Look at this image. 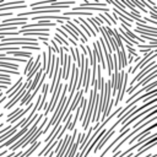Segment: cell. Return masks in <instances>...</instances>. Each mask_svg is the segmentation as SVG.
Returning <instances> with one entry per match:
<instances>
[{"instance_id":"cell-1","label":"cell","mask_w":157,"mask_h":157,"mask_svg":"<svg viewBox=\"0 0 157 157\" xmlns=\"http://www.w3.org/2000/svg\"><path fill=\"white\" fill-rule=\"evenodd\" d=\"M66 91H67V85H65V86L63 87V92H61V96H60L59 103H58V104H56V107L54 108V112H53V117H52V119L49 120V123H48L47 128H44V129H43L42 134H45V132L48 131L49 126H52V125H54V124H55V121H56V119H58V115H59V113L61 112V109H63V105H64V104H65V102H66Z\"/></svg>"},{"instance_id":"cell-2","label":"cell","mask_w":157,"mask_h":157,"mask_svg":"<svg viewBox=\"0 0 157 157\" xmlns=\"http://www.w3.org/2000/svg\"><path fill=\"white\" fill-rule=\"evenodd\" d=\"M98 93V88H97V86L94 85L93 86V88L91 90V94H90V101H88V108L86 109V114L83 115V121H82V128L86 130L87 129V126H88V124H90V121H91V117H92V113H93V105H94V97H96V94Z\"/></svg>"},{"instance_id":"cell-3","label":"cell","mask_w":157,"mask_h":157,"mask_svg":"<svg viewBox=\"0 0 157 157\" xmlns=\"http://www.w3.org/2000/svg\"><path fill=\"white\" fill-rule=\"evenodd\" d=\"M43 117H44L43 114H39V115H38V118H37V119L34 120L33 125H32V126H31V128H29V129L27 130V132H26V134H25V135H23L22 137H20V139H18V140H17V141H16V142H15V144H13V145L11 146V150H12L13 152H15V151H16V150H17L18 147H21V146H22V145H23V144H25V142H26L27 140H29V139L32 137V135L34 134L36 129L38 128V123H39V120H40V119H42Z\"/></svg>"},{"instance_id":"cell-4","label":"cell","mask_w":157,"mask_h":157,"mask_svg":"<svg viewBox=\"0 0 157 157\" xmlns=\"http://www.w3.org/2000/svg\"><path fill=\"white\" fill-rule=\"evenodd\" d=\"M31 82H32V80L31 81H26L23 85H22V87H21V90L12 97V98H10V101L4 105V108L5 109H10V108H12L20 99H22V97L25 96V93H26V91H27V88H28V86L31 85Z\"/></svg>"},{"instance_id":"cell-5","label":"cell","mask_w":157,"mask_h":157,"mask_svg":"<svg viewBox=\"0 0 157 157\" xmlns=\"http://www.w3.org/2000/svg\"><path fill=\"white\" fill-rule=\"evenodd\" d=\"M153 70H156V61H155V60H152L150 64H147V66H145L144 69H141V71L131 80V82H130V88H131L136 82H139L140 80H142L144 77H146V76H147L150 72H152Z\"/></svg>"},{"instance_id":"cell-6","label":"cell","mask_w":157,"mask_h":157,"mask_svg":"<svg viewBox=\"0 0 157 157\" xmlns=\"http://www.w3.org/2000/svg\"><path fill=\"white\" fill-rule=\"evenodd\" d=\"M55 23L50 22V21H39L38 23H32V25H23L22 26V29H20L17 33H23L25 31H28V29H34V28H39V27H54Z\"/></svg>"},{"instance_id":"cell-7","label":"cell","mask_w":157,"mask_h":157,"mask_svg":"<svg viewBox=\"0 0 157 157\" xmlns=\"http://www.w3.org/2000/svg\"><path fill=\"white\" fill-rule=\"evenodd\" d=\"M156 75H157V71H156V70H153V71H152V72H150L146 77H144V78H142V80H140L137 83H135L131 88H129V90H128V93H129V94H131L135 90H137V87H140V86H145L147 82H150L152 78H155V77H156Z\"/></svg>"},{"instance_id":"cell-8","label":"cell","mask_w":157,"mask_h":157,"mask_svg":"<svg viewBox=\"0 0 157 157\" xmlns=\"http://www.w3.org/2000/svg\"><path fill=\"white\" fill-rule=\"evenodd\" d=\"M60 12V10H31V11H26V12H20L18 13V18L21 17H26V16H33V15H40V13H58Z\"/></svg>"},{"instance_id":"cell-9","label":"cell","mask_w":157,"mask_h":157,"mask_svg":"<svg viewBox=\"0 0 157 157\" xmlns=\"http://www.w3.org/2000/svg\"><path fill=\"white\" fill-rule=\"evenodd\" d=\"M66 26H69V27L71 28V31L74 32V34H75L76 37H80V38H81V42H82V43H87V42H88V38L83 34V32H82L81 29H78V26H76L74 22H71V21L69 20V21L66 22Z\"/></svg>"},{"instance_id":"cell-10","label":"cell","mask_w":157,"mask_h":157,"mask_svg":"<svg viewBox=\"0 0 157 157\" xmlns=\"http://www.w3.org/2000/svg\"><path fill=\"white\" fill-rule=\"evenodd\" d=\"M90 75H91V69L88 67V59L85 60V71H83V92H88V83H90Z\"/></svg>"},{"instance_id":"cell-11","label":"cell","mask_w":157,"mask_h":157,"mask_svg":"<svg viewBox=\"0 0 157 157\" xmlns=\"http://www.w3.org/2000/svg\"><path fill=\"white\" fill-rule=\"evenodd\" d=\"M32 20H56L59 23H64V21H69V17L65 16H56V15H42V16H34Z\"/></svg>"},{"instance_id":"cell-12","label":"cell","mask_w":157,"mask_h":157,"mask_svg":"<svg viewBox=\"0 0 157 157\" xmlns=\"http://www.w3.org/2000/svg\"><path fill=\"white\" fill-rule=\"evenodd\" d=\"M129 132H130V128H126V129H124V130L120 132V135H119L118 137H115V140H114V141H112V142L108 145V147H107V148H105V150H104V151L101 153V156H99V157H104V156H105V153H108V151H109V150H110V148H112V147H113V146H114V145H115V144H117L119 140H121V139H123L125 135H128Z\"/></svg>"},{"instance_id":"cell-13","label":"cell","mask_w":157,"mask_h":157,"mask_svg":"<svg viewBox=\"0 0 157 157\" xmlns=\"http://www.w3.org/2000/svg\"><path fill=\"white\" fill-rule=\"evenodd\" d=\"M155 128H156V124H155V123H152V125H151V126H147L145 130H142V131H140L139 134H136V135H135V137H131V139H130V141H129V144H134L135 141H139L140 139H142L144 136H146V135H147L152 129H155Z\"/></svg>"},{"instance_id":"cell-14","label":"cell","mask_w":157,"mask_h":157,"mask_svg":"<svg viewBox=\"0 0 157 157\" xmlns=\"http://www.w3.org/2000/svg\"><path fill=\"white\" fill-rule=\"evenodd\" d=\"M113 135H114V130H108V131H105V134L103 135V139H101V141L98 142L97 147H94V148H93V151H94V152H98V151L103 147V145H104V144H105V142H107V141H108Z\"/></svg>"},{"instance_id":"cell-15","label":"cell","mask_w":157,"mask_h":157,"mask_svg":"<svg viewBox=\"0 0 157 157\" xmlns=\"http://www.w3.org/2000/svg\"><path fill=\"white\" fill-rule=\"evenodd\" d=\"M33 105H34V104L29 103V104H28V105H27L26 108H23V109H22V110H21L20 113H17V114H16V115H15V117H13V118H12V119H11V120L9 121V124H13V123L18 121V120H20L21 118H23V117H25V115H26V114H27V113L29 112V109H32V107H33Z\"/></svg>"},{"instance_id":"cell-16","label":"cell","mask_w":157,"mask_h":157,"mask_svg":"<svg viewBox=\"0 0 157 157\" xmlns=\"http://www.w3.org/2000/svg\"><path fill=\"white\" fill-rule=\"evenodd\" d=\"M39 59H40V55L38 54L37 55V58H36V60H34V63H33V65H32V67H31V70L28 71V74H27V81H31V78H32V76L38 71V69H40V65H39Z\"/></svg>"},{"instance_id":"cell-17","label":"cell","mask_w":157,"mask_h":157,"mask_svg":"<svg viewBox=\"0 0 157 157\" xmlns=\"http://www.w3.org/2000/svg\"><path fill=\"white\" fill-rule=\"evenodd\" d=\"M124 71L121 70V72L119 74L118 81H117V90H118V94L115 96V104H118V102H120V92H121V85H123V78H124Z\"/></svg>"},{"instance_id":"cell-18","label":"cell","mask_w":157,"mask_h":157,"mask_svg":"<svg viewBox=\"0 0 157 157\" xmlns=\"http://www.w3.org/2000/svg\"><path fill=\"white\" fill-rule=\"evenodd\" d=\"M69 140H70V136H69V135H66V136L64 137L63 144H61V146H60V150H59V152L56 153V156H55V157H63V155H64V153H65V151H66V147H67V142H69Z\"/></svg>"},{"instance_id":"cell-19","label":"cell","mask_w":157,"mask_h":157,"mask_svg":"<svg viewBox=\"0 0 157 157\" xmlns=\"http://www.w3.org/2000/svg\"><path fill=\"white\" fill-rule=\"evenodd\" d=\"M6 56H27V58H32V53L29 52H6Z\"/></svg>"},{"instance_id":"cell-20","label":"cell","mask_w":157,"mask_h":157,"mask_svg":"<svg viewBox=\"0 0 157 157\" xmlns=\"http://www.w3.org/2000/svg\"><path fill=\"white\" fill-rule=\"evenodd\" d=\"M48 90H49V85H48V83H44V85H43V97L40 98L38 109H42L43 105L45 104V98H47V94H48Z\"/></svg>"},{"instance_id":"cell-21","label":"cell","mask_w":157,"mask_h":157,"mask_svg":"<svg viewBox=\"0 0 157 157\" xmlns=\"http://www.w3.org/2000/svg\"><path fill=\"white\" fill-rule=\"evenodd\" d=\"M81 15L91 16L92 13H91V12H87V11H66V12L64 13L65 17H69V16H81Z\"/></svg>"},{"instance_id":"cell-22","label":"cell","mask_w":157,"mask_h":157,"mask_svg":"<svg viewBox=\"0 0 157 157\" xmlns=\"http://www.w3.org/2000/svg\"><path fill=\"white\" fill-rule=\"evenodd\" d=\"M16 130H17V128H16V125H15V126H12V128H11L9 131H6L5 134H2V135H1V137H0V144H1V142H4V141L7 139V137L12 136V135L16 132Z\"/></svg>"},{"instance_id":"cell-23","label":"cell","mask_w":157,"mask_h":157,"mask_svg":"<svg viewBox=\"0 0 157 157\" xmlns=\"http://www.w3.org/2000/svg\"><path fill=\"white\" fill-rule=\"evenodd\" d=\"M128 72H125L124 74V78H123V85H121V92H120V101L123 99V97H124V94H125V88H126V83H128Z\"/></svg>"},{"instance_id":"cell-24","label":"cell","mask_w":157,"mask_h":157,"mask_svg":"<svg viewBox=\"0 0 157 157\" xmlns=\"http://www.w3.org/2000/svg\"><path fill=\"white\" fill-rule=\"evenodd\" d=\"M61 25H63V26H61V27H63V29H65V31H66L65 33H66V34H69V36H71V37H72V40H75V42L77 43V40H78V37H76V36L74 34V32L71 31V28H70L69 26L64 25V23H61Z\"/></svg>"},{"instance_id":"cell-25","label":"cell","mask_w":157,"mask_h":157,"mask_svg":"<svg viewBox=\"0 0 157 157\" xmlns=\"http://www.w3.org/2000/svg\"><path fill=\"white\" fill-rule=\"evenodd\" d=\"M32 65H33V56L32 58H29V60L27 61V65H26V67H25V70H23V74H28V71L31 70V67H32Z\"/></svg>"},{"instance_id":"cell-26","label":"cell","mask_w":157,"mask_h":157,"mask_svg":"<svg viewBox=\"0 0 157 157\" xmlns=\"http://www.w3.org/2000/svg\"><path fill=\"white\" fill-rule=\"evenodd\" d=\"M130 4H131L134 7H135V6H137V7H139L140 10H142L144 12H147V10H146V9H145V7L139 2V0H132V1H130Z\"/></svg>"},{"instance_id":"cell-27","label":"cell","mask_w":157,"mask_h":157,"mask_svg":"<svg viewBox=\"0 0 157 157\" xmlns=\"http://www.w3.org/2000/svg\"><path fill=\"white\" fill-rule=\"evenodd\" d=\"M54 38H55L58 42H60V43H64L66 47H69V42H67L66 39H64L61 36H59V33H55V34H54Z\"/></svg>"},{"instance_id":"cell-28","label":"cell","mask_w":157,"mask_h":157,"mask_svg":"<svg viewBox=\"0 0 157 157\" xmlns=\"http://www.w3.org/2000/svg\"><path fill=\"white\" fill-rule=\"evenodd\" d=\"M56 31H58L59 33H61V34L64 36V38H65V39H70V38H69V36H67V34H66V33H65L63 29H60V28H56Z\"/></svg>"},{"instance_id":"cell-29","label":"cell","mask_w":157,"mask_h":157,"mask_svg":"<svg viewBox=\"0 0 157 157\" xmlns=\"http://www.w3.org/2000/svg\"><path fill=\"white\" fill-rule=\"evenodd\" d=\"M52 45H53V48H54V49H53V50H54V52H55V53H59V47H58V45H56V43H55V42H54V40H52Z\"/></svg>"},{"instance_id":"cell-30","label":"cell","mask_w":157,"mask_h":157,"mask_svg":"<svg viewBox=\"0 0 157 157\" xmlns=\"http://www.w3.org/2000/svg\"><path fill=\"white\" fill-rule=\"evenodd\" d=\"M126 59H129V61H128V63H129V64H131V63H132V61H134V56H132V55H131V54H129V55H128V56H126Z\"/></svg>"},{"instance_id":"cell-31","label":"cell","mask_w":157,"mask_h":157,"mask_svg":"<svg viewBox=\"0 0 157 157\" xmlns=\"http://www.w3.org/2000/svg\"><path fill=\"white\" fill-rule=\"evenodd\" d=\"M0 83H4L5 85H11V81H7V80H0Z\"/></svg>"},{"instance_id":"cell-32","label":"cell","mask_w":157,"mask_h":157,"mask_svg":"<svg viewBox=\"0 0 157 157\" xmlns=\"http://www.w3.org/2000/svg\"><path fill=\"white\" fill-rule=\"evenodd\" d=\"M80 48L83 50V53H85V54L87 53V50H86V48H85V45H83V44H80Z\"/></svg>"},{"instance_id":"cell-33","label":"cell","mask_w":157,"mask_h":157,"mask_svg":"<svg viewBox=\"0 0 157 157\" xmlns=\"http://www.w3.org/2000/svg\"><path fill=\"white\" fill-rule=\"evenodd\" d=\"M150 15L152 16V18H153V21H156V20H157V15H155V13H152V12H151Z\"/></svg>"},{"instance_id":"cell-34","label":"cell","mask_w":157,"mask_h":157,"mask_svg":"<svg viewBox=\"0 0 157 157\" xmlns=\"http://www.w3.org/2000/svg\"><path fill=\"white\" fill-rule=\"evenodd\" d=\"M145 157H157V155H147V156H145Z\"/></svg>"},{"instance_id":"cell-35","label":"cell","mask_w":157,"mask_h":157,"mask_svg":"<svg viewBox=\"0 0 157 157\" xmlns=\"http://www.w3.org/2000/svg\"><path fill=\"white\" fill-rule=\"evenodd\" d=\"M1 117H2V113H0V118H1Z\"/></svg>"}]
</instances>
